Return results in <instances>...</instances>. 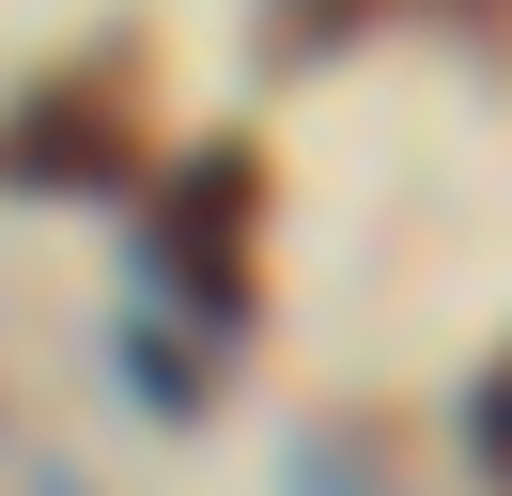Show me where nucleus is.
<instances>
[{
  "mask_svg": "<svg viewBox=\"0 0 512 496\" xmlns=\"http://www.w3.org/2000/svg\"><path fill=\"white\" fill-rule=\"evenodd\" d=\"M249 233H264V155L249 140H187V171L140 217V279L171 310H202V341L249 326Z\"/></svg>",
  "mask_w": 512,
  "mask_h": 496,
  "instance_id": "f257e3e1",
  "label": "nucleus"
},
{
  "mask_svg": "<svg viewBox=\"0 0 512 496\" xmlns=\"http://www.w3.org/2000/svg\"><path fill=\"white\" fill-rule=\"evenodd\" d=\"M0 186H63V202L125 186V109H109V78H78V93H32V109L0 124Z\"/></svg>",
  "mask_w": 512,
  "mask_h": 496,
  "instance_id": "f03ea898",
  "label": "nucleus"
},
{
  "mask_svg": "<svg viewBox=\"0 0 512 496\" xmlns=\"http://www.w3.org/2000/svg\"><path fill=\"white\" fill-rule=\"evenodd\" d=\"M125 388H140V419H202L218 403V341H171L156 310L125 326Z\"/></svg>",
  "mask_w": 512,
  "mask_h": 496,
  "instance_id": "7ed1b4c3",
  "label": "nucleus"
},
{
  "mask_svg": "<svg viewBox=\"0 0 512 496\" xmlns=\"http://www.w3.org/2000/svg\"><path fill=\"white\" fill-rule=\"evenodd\" d=\"M295 496H404V481H388V434H373V419L295 434Z\"/></svg>",
  "mask_w": 512,
  "mask_h": 496,
  "instance_id": "20e7f679",
  "label": "nucleus"
},
{
  "mask_svg": "<svg viewBox=\"0 0 512 496\" xmlns=\"http://www.w3.org/2000/svg\"><path fill=\"white\" fill-rule=\"evenodd\" d=\"M466 481L512 496V357H481V388H466Z\"/></svg>",
  "mask_w": 512,
  "mask_h": 496,
  "instance_id": "39448f33",
  "label": "nucleus"
},
{
  "mask_svg": "<svg viewBox=\"0 0 512 496\" xmlns=\"http://www.w3.org/2000/svg\"><path fill=\"white\" fill-rule=\"evenodd\" d=\"M342 31H373V0H280V62H311V47H342Z\"/></svg>",
  "mask_w": 512,
  "mask_h": 496,
  "instance_id": "423d86ee",
  "label": "nucleus"
},
{
  "mask_svg": "<svg viewBox=\"0 0 512 496\" xmlns=\"http://www.w3.org/2000/svg\"><path fill=\"white\" fill-rule=\"evenodd\" d=\"M47 496H78V481H47Z\"/></svg>",
  "mask_w": 512,
  "mask_h": 496,
  "instance_id": "0eeeda50",
  "label": "nucleus"
}]
</instances>
